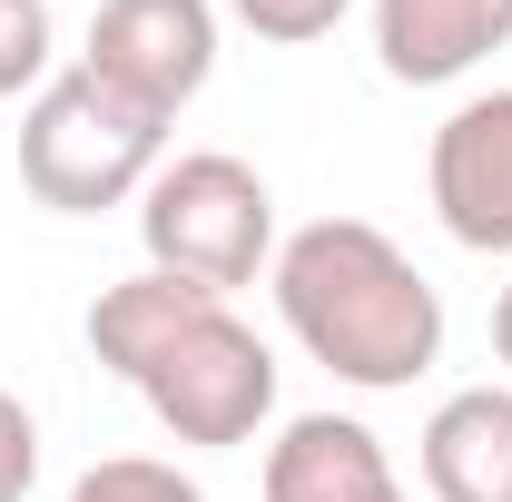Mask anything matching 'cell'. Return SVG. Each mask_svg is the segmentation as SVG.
Listing matches in <instances>:
<instances>
[{
    "mask_svg": "<svg viewBox=\"0 0 512 502\" xmlns=\"http://www.w3.org/2000/svg\"><path fill=\"white\" fill-rule=\"evenodd\" d=\"M138 404L158 414V434L197 443V453H237V443L266 434V414H276V355H266V335H256L247 315L207 306L138 375Z\"/></svg>",
    "mask_w": 512,
    "mask_h": 502,
    "instance_id": "cell-4",
    "label": "cell"
},
{
    "mask_svg": "<svg viewBox=\"0 0 512 502\" xmlns=\"http://www.w3.org/2000/svg\"><path fill=\"white\" fill-rule=\"evenodd\" d=\"M207 306H227V296H207V286H188V276L138 266V276H119V286H99V306H89V355H99L119 384H138Z\"/></svg>",
    "mask_w": 512,
    "mask_h": 502,
    "instance_id": "cell-10",
    "label": "cell"
},
{
    "mask_svg": "<svg viewBox=\"0 0 512 502\" xmlns=\"http://www.w3.org/2000/svg\"><path fill=\"white\" fill-rule=\"evenodd\" d=\"M79 69L138 99L148 119H178L217 79V0H99Z\"/></svg>",
    "mask_w": 512,
    "mask_h": 502,
    "instance_id": "cell-5",
    "label": "cell"
},
{
    "mask_svg": "<svg viewBox=\"0 0 512 502\" xmlns=\"http://www.w3.org/2000/svg\"><path fill=\"white\" fill-rule=\"evenodd\" d=\"M266 502H414L375 424L355 414H296L266 443Z\"/></svg>",
    "mask_w": 512,
    "mask_h": 502,
    "instance_id": "cell-7",
    "label": "cell"
},
{
    "mask_svg": "<svg viewBox=\"0 0 512 502\" xmlns=\"http://www.w3.org/2000/svg\"><path fill=\"white\" fill-rule=\"evenodd\" d=\"M40 483V424H30V404L0 384V502H30Z\"/></svg>",
    "mask_w": 512,
    "mask_h": 502,
    "instance_id": "cell-14",
    "label": "cell"
},
{
    "mask_svg": "<svg viewBox=\"0 0 512 502\" xmlns=\"http://www.w3.org/2000/svg\"><path fill=\"white\" fill-rule=\"evenodd\" d=\"M158 158H168V119H148L138 99H119L89 69L40 79L30 109H20V188L40 207H60V217L128 207L158 178Z\"/></svg>",
    "mask_w": 512,
    "mask_h": 502,
    "instance_id": "cell-2",
    "label": "cell"
},
{
    "mask_svg": "<svg viewBox=\"0 0 512 502\" xmlns=\"http://www.w3.org/2000/svg\"><path fill=\"white\" fill-rule=\"evenodd\" d=\"M237 20H247L256 40H276V50H306V40H325L355 0H227Z\"/></svg>",
    "mask_w": 512,
    "mask_h": 502,
    "instance_id": "cell-13",
    "label": "cell"
},
{
    "mask_svg": "<svg viewBox=\"0 0 512 502\" xmlns=\"http://www.w3.org/2000/svg\"><path fill=\"white\" fill-rule=\"evenodd\" d=\"M512 50V0H375V60L404 89H444Z\"/></svg>",
    "mask_w": 512,
    "mask_h": 502,
    "instance_id": "cell-8",
    "label": "cell"
},
{
    "mask_svg": "<svg viewBox=\"0 0 512 502\" xmlns=\"http://www.w3.org/2000/svg\"><path fill=\"white\" fill-rule=\"evenodd\" d=\"M493 355H503V365H512V286H503V296H493Z\"/></svg>",
    "mask_w": 512,
    "mask_h": 502,
    "instance_id": "cell-15",
    "label": "cell"
},
{
    "mask_svg": "<svg viewBox=\"0 0 512 502\" xmlns=\"http://www.w3.org/2000/svg\"><path fill=\"white\" fill-rule=\"evenodd\" d=\"M138 247H148L158 276L237 296V286H256V266H276V197L227 148L158 158V178L138 188Z\"/></svg>",
    "mask_w": 512,
    "mask_h": 502,
    "instance_id": "cell-3",
    "label": "cell"
},
{
    "mask_svg": "<svg viewBox=\"0 0 512 502\" xmlns=\"http://www.w3.org/2000/svg\"><path fill=\"white\" fill-rule=\"evenodd\" d=\"M50 79V0H0V99Z\"/></svg>",
    "mask_w": 512,
    "mask_h": 502,
    "instance_id": "cell-12",
    "label": "cell"
},
{
    "mask_svg": "<svg viewBox=\"0 0 512 502\" xmlns=\"http://www.w3.org/2000/svg\"><path fill=\"white\" fill-rule=\"evenodd\" d=\"M424 197L444 217L453 247L512 256V89H473L434 148H424Z\"/></svg>",
    "mask_w": 512,
    "mask_h": 502,
    "instance_id": "cell-6",
    "label": "cell"
},
{
    "mask_svg": "<svg viewBox=\"0 0 512 502\" xmlns=\"http://www.w3.org/2000/svg\"><path fill=\"white\" fill-rule=\"evenodd\" d=\"M276 315L286 335L355 394H394L444 355V296L414 256L365 217H316L296 237H276Z\"/></svg>",
    "mask_w": 512,
    "mask_h": 502,
    "instance_id": "cell-1",
    "label": "cell"
},
{
    "mask_svg": "<svg viewBox=\"0 0 512 502\" xmlns=\"http://www.w3.org/2000/svg\"><path fill=\"white\" fill-rule=\"evenodd\" d=\"M69 502H207V493H197V473L158 463V453H109L69 483Z\"/></svg>",
    "mask_w": 512,
    "mask_h": 502,
    "instance_id": "cell-11",
    "label": "cell"
},
{
    "mask_svg": "<svg viewBox=\"0 0 512 502\" xmlns=\"http://www.w3.org/2000/svg\"><path fill=\"white\" fill-rule=\"evenodd\" d=\"M424 493L434 502H512V384H463L424 424Z\"/></svg>",
    "mask_w": 512,
    "mask_h": 502,
    "instance_id": "cell-9",
    "label": "cell"
}]
</instances>
